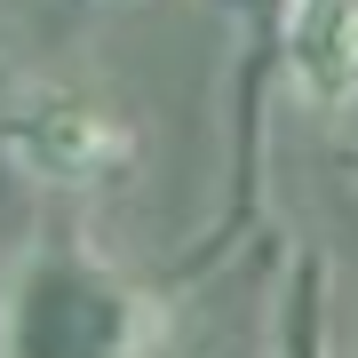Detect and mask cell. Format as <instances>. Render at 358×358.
<instances>
[{
    "label": "cell",
    "mask_w": 358,
    "mask_h": 358,
    "mask_svg": "<svg viewBox=\"0 0 358 358\" xmlns=\"http://www.w3.org/2000/svg\"><path fill=\"white\" fill-rule=\"evenodd\" d=\"M287 80L310 103H358V0H287Z\"/></svg>",
    "instance_id": "3"
},
{
    "label": "cell",
    "mask_w": 358,
    "mask_h": 358,
    "mask_svg": "<svg viewBox=\"0 0 358 358\" xmlns=\"http://www.w3.org/2000/svg\"><path fill=\"white\" fill-rule=\"evenodd\" d=\"M152 287L88 247H32L0 287V358H152Z\"/></svg>",
    "instance_id": "1"
},
{
    "label": "cell",
    "mask_w": 358,
    "mask_h": 358,
    "mask_svg": "<svg viewBox=\"0 0 358 358\" xmlns=\"http://www.w3.org/2000/svg\"><path fill=\"white\" fill-rule=\"evenodd\" d=\"M294 358H310V350H294Z\"/></svg>",
    "instance_id": "4"
},
{
    "label": "cell",
    "mask_w": 358,
    "mask_h": 358,
    "mask_svg": "<svg viewBox=\"0 0 358 358\" xmlns=\"http://www.w3.org/2000/svg\"><path fill=\"white\" fill-rule=\"evenodd\" d=\"M0 159L32 183H103L136 159V128L120 112H103L96 96H72V88H24L0 103Z\"/></svg>",
    "instance_id": "2"
}]
</instances>
